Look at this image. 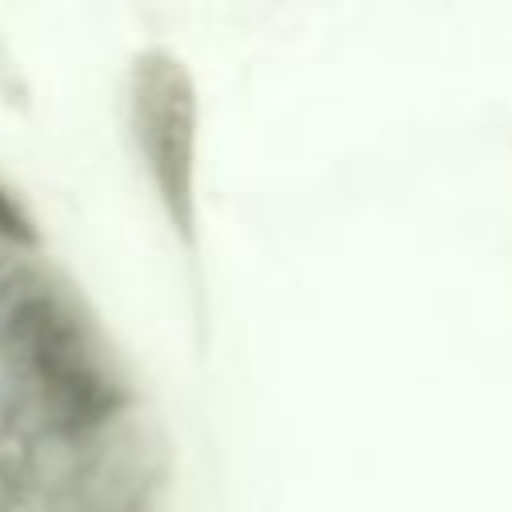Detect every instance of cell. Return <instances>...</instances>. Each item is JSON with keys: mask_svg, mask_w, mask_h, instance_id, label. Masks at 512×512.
Returning a JSON list of instances; mask_svg holds the SVG:
<instances>
[{"mask_svg": "<svg viewBox=\"0 0 512 512\" xmlns=\"http://www.w3.org/2000/svg\"><path fill=\"white\" fill-rule=\"evenodd\" d=\"M128 132L152 196L176 240L200 252V96L188 64L168 48H144L128 64Z\"/></svg>", "mask_w": 512, "mask_h": 512, "instance_id": "6da1fadb", "label": "cell"}, {"mask_svg": "<svg viewBox=\"0 0 512 512\" xmlns=\"http://www.w3.org/2000/svg\"><path fill=\"white\" fill-rule=\"evenodd\" d=\"M0 236H8V240H24V244L36 240V228H32L28 212L8 196V188H0Z\"/></svg>", "mask_w": 512, "mask_h": 512, "instance_id": "7a4b0ae2", "label": "cell"}]
</instances>
